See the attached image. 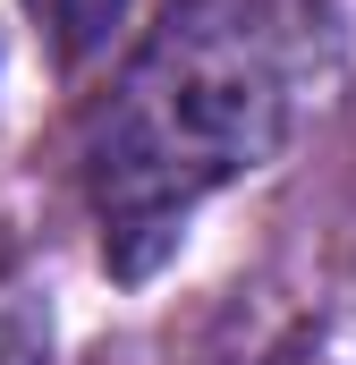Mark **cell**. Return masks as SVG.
<instances>
[{"instance_id": "6da1fadb", "label": "cell", "mask_w": 356, "mask_h": 365, "mask_svg": "<svg viewBox=\"0 0 356 365\" xmlns=\"http://www.w3.org/2000/svg\"><path fill=\"white\" fill-rule=\"evenodd\" d=\"M297 119L288 34L263 0H178L136 43L85 145L110 280H153L204 195L263 170Z\"/></svg>"}, {"instance_id": "3957f363", "label": "cell", "mask_w": 356, "mask_h": 365, "mask_svg": "<svg viewBox=\"0 0 356 365\" xmlns=\"http://www.w3.org/2000/svg\"><path fill=\"white\" fill-rule=\"evenodd\" d=\"M51 297L34 280H0V365H51Z\"/></svg>"}, {"instance_id": "7a4b0ae2", "label": "cell", "mask_w": 356, "mask_h": 365, "mask_svg": "<svg viewBox=\"0 0 356 365\" xmlns=\"http://www.w3.org/2000/svg\"><path fill=\"white\" fill-rule=\"evenodd\" d=\"M26 9L43 17V34H51L60 60H93V51L136 17V0H26Z\"/></svg>"}]
</instances>
